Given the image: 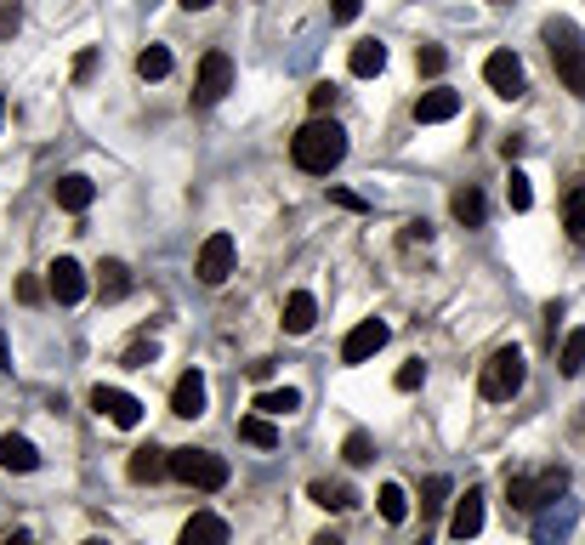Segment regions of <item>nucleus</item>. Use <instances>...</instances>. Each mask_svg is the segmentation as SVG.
Wrapping results in <instances>:
<instances>
[{"mask_svg": "<svg viewBox=\"0 0 585 545\" xmlns=\"http://www.w3.org/2000/svg\"><path fill=\"white\" fill-rule=\"evenodd\" d=\"M154 358H160V347H154V341H137V347L125 352V364H131V370H148Z\"/></svg>", "mask_w": 585, "mask_h": 545, "instance_id": "39", "label": "nucleus"}, {"mask_svg": "<svg viewBox=\"0 0 585 545\" xmlns=\"http://www.w3.org/2000/svg\"><path fill=\"white\" fill-rule=\"evenodd\" d=\"M347 69H353L358 80H370V74H381V69H387V46H381V40H358V46H353V57H347Z\"/></svg>", "mask_w": 585, "mask_h": 545, "instance_id": "18", "label": "nucleus"}, {"mask_svg": "<svg viewBox=\"0 0 585 545\" xmlns=\"http://www.w3.org/2000/svg\"><path fill=\"white\" fill-rule=\"evenodd\" d=\"M455 114H461V91L432 86V91L415 97V120H421V125H444V120H455Z\"/></svg>", "mask_w": 585, "mask_h": 545, "instance_id": "11", "label": "nucleus"}, {"mask_svg": "<svg viewBox=\"0 0 585 545\" xmlns=\"http://www.w3.org/2000/svg\"><path fill=\"white\" fill-rule=\"evenodd\" d=\"M182 6H188V12H205V6H216V0H182Z\"/></svg>", "mask_w": 585, "mask_h": 545, "instance_id": "46", "label": "nucleus"}, {"mask_svg": "<svg viewBox=\"0 0 585 545\" xmlns=\"http://www.w3.org/2000/svg\"><path fill=\"white\" fill-rule=\"evenodd\" d=\"M449 500V477H426V489H421V511L432 517V511H444Z\"/></svg>", "mask_w": 585, "mask_h": 545, "instance_id": "35", "label": "nucleus"}, {"mask_svg": "<svg viewBox=\"0 0 585 545\" xmlns=\"http://www.w3.org/2000/svg\"><path fill=\"white\" fill-rule=\"evenodd\" d=\"M233 256H239V245H233V233H211V239L199 245V262H194L199 284H228Z\"/></svg>", "mask_w": 585, "mask_h": 545, "instance_id": "6", "label": "nucleus"}, {"mask_svg": "<svg viewBox=\"0 0 585 545\" xmlns=\"http://www.w3.org/2000/svg\"><path fill=\"white\" fill-rule=\"evenodd\" d=\"M506 494H512V506H517V511H534V477H529V472H512Z\"/></svg>", "mask_w": 585, "mask_h": 545, "instance_id": "34", "label": "nucleus"}, {"mask_svg": "<svg viewBox=\"0 0 585 545\" xmlns=\"http://www.w3.org/2000/svg\"><path fill=\"white\" fill-rule=\"evenodd\" d=\"M546 46H551V63H557V80H563L574 97H585V40H580V29L568 18H551L546 29Z\"/></svg>", "mask_w": 585, "mask_h": 545, "instance_id": "2", "label": "nucleus"}, {"mask_svg": "<svg viewBox=\"0 0 585 545\" xmlns=\"http://www.w3.org/2000/svg\"><path fill=\"white\" fill-rule=\"evenodd\" d=\"M341 460H347V466H370V460H375L370 432H347V443H341Z\"/></svg>", "mask_w": 585, "mask_h": 545, "instance_id": "30", "label": "nucleus"}, {"mask_svg": "<svg viewBox=\"0 0 585 545\" xmlns=\"http://www.w3.org/2000/svg\"><path fill=\"white\" fill-rule=\"evenodd\" d=\"M52 199L57 205H63V211H91V199H97V182H91V176H80V171H69V176H57L52 182Z\"/></svg>", "mask_w": 585, "mask_h": 545, "instance_id": "13", "label": "nucleus"}, {"mask_svg": "<svg viewBox=\"0 0 585 545\" xmlns=\"http://www.w3.org/2000/svg\"><path fill=\"white\" fill-rule=\"evenodd\" d=\"M91 409L103 415V421H114V426H142V398H131V392H120V387H97L91 392Z\"/></svg>", "mask_w": 585, "mask_h": 545, "instance_id": "8", "label": "nucleus"}, {"mask_svg": "<svg viewBox=\"0 0 585 545\" xmlns=\"http://www.w3.org/2000/svg\"><path fill=\"white\" fill-rule=\"evenodd\" d=\"M557 318H563V301H551V307H546V335H551V341H557Z\"/></svg>", "mask_w": 585, "mask_h": 545, "instance_id": "45", "label": "nucleus"}, {"mask_svg": "<svg viewBox=\"0 0 585 545\" xmlns=\"http://www.w3.org/2000/svg\"><path fill=\"white\" fill-rule=\"evenodd\" d=\"M563 489H568V472H563V466L540 472V477H534V511H540V506H557V494H563Z\"/></svg>", "mask_w": 585, "mask_h": 545, "instance_id": "25", "label": "nucleus"}, {"mask_svg": "<svg viewBox=\"0 0 585 545\" xmlns=\"http://www.w3.org/2000/svg\"><path fill=\"white\" fill-rule=\"evenodd\" d=\"M387 324L381 318H364V324H353L347 330V341H341V364H364V358H375V352L387 347Z\"/></svg>", "mask_w": 585, "mask_h": 545, "instance_id": "9", "label": "nucleus"}, {"mask_svg": "<svg viewBox=\"0 0 585 545\" xmlns=\"http://www.w3.org/2000/svg\"><path fill=\"white\" fill-rule=\"evenodd\" d=\"M375 506H381V517H387V523H404V517H409V494H404V483H381Z\"/></svg>", "mask_w": 585, "mask_h": 545, "instance_id": "26", "label": "nucleus"}, {"mask_svg": "<svg viewBox=\"0 0 585 545\" xmlns=\"http://www.w3.org/2000/svg\"><path fill=\"white\" fill-rule=\"evenodd\" d=\"M97 290H103V301H120L125 290H131V273H125V262H103V267H97Z\"/></svg>", "mask_w": 585, "mask_h": 545, "instance_id": "24", "label": "nucleus"}, {"mask_svg": "<svg viewBox=\"0 0 585 545\" xmlns=\"http://www.w3.org/2000/svg\"><path fill=\"white\" fill-rule=\"evenodd\" d=\"M336 97H341V91L330 86V80H319V86L307 91V103H313V114H330V108H336Z\"/></svg>", "mask_w": 585, "mask_h": 545, "instance_id": "36", "label": "nucleus"}, {"mask_svg": "<svg viewBox=\"0 0 585 545\" xmlns=\"http://www.w3.org/2000/svg\"><path fill=\"white\" fill-rule=\"evenodd\" d=\"M205 398H211V392H205V375L188 370L177 387H171V415H182V421H199V415H205Z\"/></svg>", "mask_w": 585, "mask_h": 545, "instance_id": "12", "label": "nucleus"}, {"mask_svg": "<svg viewBox=\"0 0 585 545\" xmlns=\"http://www.w3.org/2000/svg\"><path fill=\"white\" fill-rule=\"evenodd\" d=\"M290 159H296L307 176H330L341 159H347V131L319 114V120H307L302 131L290 137Z\"/></svg>", "mask_w": 585, "mask_h": 545, "instance_id": "1", "label": "nucleus"}, {"mask_svg": "<svg viewBox=\"0 0 585 545\" xmlns=\"http://www.w3.org/2000/svg\"><path fill=\"white\" fill-rule=\"evenodd\" d=\"M449 211H455V222L461 228H483V216H489V205H483L478 188H461V194L449 199Z\"/></svg>", "mask_w": 585, "mask_h": 545, "instance_id": "22", "label": "nucleus"}, {"mask_svg": "<svg viewBox=\"0 0 585 545\" xmlns=\"http://www.w3.org/2000/svg\"><path fill=\"white\" fill-rule=\"evenodd\" d=\"M557 370L563 375H585V330H568L563 352H557Z\"/></svg>", "mask_w": 585, "mask_h": 545, "instance_id": "28", "label": "nucleus"}, {"mask_svg": "<svg viewBox=\"0 0 585 545\" xmlns=\"http://www.w3.org/2000/svg\"><path fill=\"white\" fill-rule=\"evenodd\" d=\"M483 80H489L495 97H523V57H517V52H489Z\"/></svg>", "mask_w": 585, "mask_h": 545, "instance_id": "10", "label": "nucleus"}, {"mask_svg": "<svg viewBox=\"0 0 585 545\" xmlns=\"http://www.w3.org/2000/svg\"><path fill=\"white\" fill-rule=\"evenodd\" d=\"M40 296H46V284H40V279H18V301H29V307H35Z\"/></svg>", "mask_w": 585, "mask_h": 545, "instance_id": "41", "label": "nucleus"}, {"mask_svg": "<svg viewBox=\"0 0 585 545\" xmlns=\"http://www.w3.org/2000/svg\"><path fill=\"white\" fill-rule=\"evenodd\" d=\"M319 324V301L307 296V290H290L284 296V335H307Z\"/></svg>", "mask_w": 585, "mask_h": 545, "instance_id": "15", "label": "nucleus"}, {"mask_svg": "<svg viewBox=\"0 0 585 545\" xmlns=\"http://www.w3.org/2000/svg\"><path fill=\"white\" fill-rule=\"evenodd\" d=\"M568 528H574V506H563V511H546V517L534 523V534H540V540H551V534H568Z\"/></svg>", "mask_w": 585, "mask_h": 545, "instance_id": "33", "label": "nucleus"}, {"mask_svg": "<svg viewBox=\"0 0 585 545\" xmlns=\"http://www.w3.org/2000/svg\"><path fill=\"white\" fill-rule=\"evenodd\" d=\"M506 205H512V211H529V205H534V188H529V176L517 171V165H512V176H506Z\"/></svg>", "mask_w": 585, "mask_h": 545, "instance_id": "31", "label": "nucleus"}, {"mask_svg": "<svg viewBox=\"0 0 585 545\" xmlns=\"http://www.w3.org/2000/svg\"><path fill=\"white\" fill-rule=\"evenodd\" d=\"M415 69H421L426 80H438V74L449 69V52L444 46H421V52H415Z\"/></svg>", "mask_w": 585, "mask_h": 545, "instance_id": "32", "label": "nucleus"}, {"mask_svg": "<svg viewBox=\"0 0 585 545\" xmlns=\"http://www.w3.org/2000/svg\"><path fill=\"white\" fill-rule=\"evenodd\" d=\"M171 477L177 483H188V489H205V494H216V489H228V460L222 455H211V449H171Z\"/></svg>", "mask_w": 585, "mask_h": 545, "instance_id": "4", "label": "nucleus"}, {"mask_svg": "<svg viewBox=\"0 0 585 545\" xmlns=\"http://www.w3.org/2000/svg\"><path fill=\"white\" fill-rule=\"evenodd\" d=\"M330 199H336L341 211H370V205H364V199L353 194V188H336V194H330Z\"/></svg>", "mask_w": 585, "mask_h": 545, "instance_id": "42", "label": "nucleus"}, {"mask_svg": "<svg viewBox=\"0 0 585 545\" xmlns=\"http://www.w3.org/2000/svg\"><path fill=\"white\" fill-rule=\"evenodd\" d=\"M182 540H188V545H199V540L222 545V540H228V523H222V517H211V511H194V517L182 523Z\"/></svg>", "mask_w": 585, "mask_h": 545, "instance_id": "19", "label": "nucleus"}, {"mask_svg": "<svg viewBox=\"0 0 585 545\" xmlns=\"http://www.w3.org/2000/svg\"><path fill=\"white\" fill-rule=\"evenodd\" d=\"M23 23V0H0V35H18Z\"/></svg>", "mask_w": 585, "mask_h": 545, "instance_id": "38", "label": "nucleus"}, {"mask_svg": "<svg viewBox=\"0 0 585 545\" xmlns=\"http://www.w3.org/2000/svg\"><path fill=\"white\" fill-rule=\"evenodd\" d=\"M563 228L585 245V188H568L563 194Z\"/></svg>", "mask_w": 585, "mask_h": 545, "instance_id": "29", "label": "nucleus"}, {"mask_svg": "<svg viewBox=\"0 0 585 545\" xmlns=\"http://www.w3.org/2000/svg\"><path fill=\"white\" fill-rule=\"evenodd\" d=\"M478 528H483V494H478V489H466L461 500H455V517H449V534H455V540H472Z\"/></svg>", "mask_w": 585, "mask_h": 545, "instance_id": "16", "label": "nucleus"}, {"mask_svg": "<svg viewBox=\"0 0 585 545\" xmlns=\"http://www.w3.org/2000/svg\"><path fill=\"white\" fill-rule=\"evenodd\" d=\"M523 148H529V142H523V137H506V142H500V154H506V165H512V159L523 154Z\"/></svg>", "mask_w": 585, "mask_h": 545, "instance_id": "44", "label": "nucleus"}, {"mask_svg": "<svg viewBox=\"0 0 585 545\" xmlns=\"http://www.w3.org/2000/svg\"><path fill=\"white\" fill-rule=\"evenodd\" d=\"M313 506H324V511H353L358 506V494L347 489V483H313Z\"/></svg>", "mask_w": 585, "mask_h": 545, "instance_id": "23", "label": "nucleus"}, {"mask_svg": "<svg viewBox=\"0 0 585 545\" xmlns=\"http://www.w3.org/2000/svg\"><path fill=\"white\" fill-rule=\"evenodd\" d=\"M46 290H52V301H63V307L86 301V267L74 262V256H57V262L46 267Z\"/></svg>", "mask_w": 585, "mask_h": 545, "instance_id": "7", "label": "nucleus"}, {"mask_svg": "<svg viewBox=\"0 0 585 545\" xmlns=\"http://www.w3.org/2000/svg\"><path fill=\"white\" fill-rule=\"evenodd\" d=\"M125 477H131V483H160V477H171V449H154V443L137 449L131 466H125Z\"/></svg>", "mask_w": 585, "mask_h": 545, "instance_id": "14", "label": "nucleus"}, {"mask_svg": "<svg viewBox=\"0 0 585 545\" xmlns=\"http://www.w3.org/2000/svg\"><path fill=\"white\" fill-rule=\"evenodd\" d=\"M0 120H6V97H0Z\"/></svg>", "mask_w": 585, "mask_h": 545, "instance_id": "47", "label": "nucleus"}, {"mask_svg": "<svg viewBox=\"0 0 585 545\" xmlns=\"http://www.w3.org/2000/svg\"><path fill=\"white\" fill-rule=\"evenodd\" d=\"M35 466H40V449L29 438H12V432L0 438V472H35Z\"/></svg>", "mask_w": 585, "mask_h": 545, "instance_id": "17", "label": "nucleus"}, {"mask_svg": "<svg viewBox=\"0 0 585 545\" xmlns=\"http://www.w3.org/2000/svg\"><path fill=\"white\" fill-rule=\"evenodd\" d=\"M239 438H245L250 449H273V443H279V426H273V415H262V409H256V415H245V421H239Z\"/></svg>", "mask_w": 585, "mask_h": 545, "instance_id": "21", "label": "nucleus"}, {"mask_svg": "<svg viewBox=\"0 0 585 545\" xmlns=\"http://www.w3.org/2000/svg\"><path fill=\"white\" fill-rule=\"evenodd\" d=\"M523 381H529L523 352H517V347H495V352H489V364H483V375H478V392L489 398V404H506V398L523 392Z\"/></svg>", "mask_w": 585, "mask_h": 545, "instance_id": "3", "label": "nucleus"}, {"mask_svg": "<svg viewBox=\"0 0 585 545\" xmlns=\"http://www.w3.org/2000/svg\"><path fill=\"white\" fill-rule=\"evenodd\" d=\"M421 381H426V364H421V358H415V364H404V370L392 375V387H398V392H415Z\"/></svg>", "mask_w": 585, "mask_h": 545, "instance_id": "37", "label": "nucleus"}, {"mask_svg": "<svg viewBox=\"0 0 585 545\" xmlns=\"http://www.w3.org/2000/svg\"><path fill=\"white\" fill-rule=\"evenodd\" d=\"M137 74L142 80H165V74H171V46H142L137 52Z\"/></svg>", "mask_w": 585, "mask_h": 545, "instance_id": "27", "label": "nucleus"}, {"mask_svg": "<svg viewBox=\"0 0 585 545\" xmlns=\"http://www.w3.org/2000/svg\"><path fill=\"white\" fill-rule=\"evenodd\" d=\"M358 6H364V0H330V18H336V23H353Z\"/></svg>", "mask_w": 585, "mask_h": 545, "instance_id": "40", "label": "nucleus"}, {"mask_svg": "<svg viewBox=\"0 0 585 545\" xmlns=\"http://www.w3.org/2000/svg\"><path fill=\"white\" fill-rule=\"evenodd\" d=\"M228 91H233V57L228 52H205L199 57V74H194V103L216 108Z\"/></svg>", "mask_w": 585, "mask_h": 545, "instance_id": "5", "label": "nucleus"}, {"mask_svg": "<svg viewBox=\"0 0 585 545\" xmlns=\"http://www.w3.org/2000/svg\"><path fill=\"white\" fill-rule=\"evenodd\" d=\"M97 74V52H80L74 57V80H91Z\"/></svg>", "mask_w": 585, "mask_h": 545, "instance_id": "43", "label": "nucleus"}, {"mask_svg": "<svg viewBox=\"0 0 585 545\" xmlns=\"http://www.w3.org/2000/svg\"><path fill=\"white\" fill-rule=\"evenodd\" d=\"M256 409L273 415V421H284V415H296V409H302V392H296V387H267V392H256Z\"/></svg>", "mask_w": 585, "mask_h": 545, "instance_id": "20", "label": "nucleus"}]
</instances>
